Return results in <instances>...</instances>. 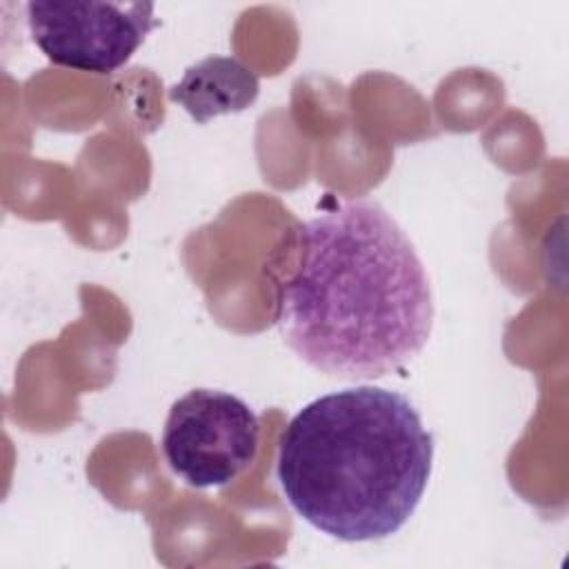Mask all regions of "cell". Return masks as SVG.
<instances>
[{
	"label": "cell",
	"instance_id": "obj_1",
	"mask_svg": "<svg viewBox=\"0 0 569 569\" xmlns=\"http://www.w3.org/2000/svg\"><path fill=\"white\" fill-rule=\"evenodd\" d=\"M276 325L316 371L380 378L416 358L431 336L429 276L380 202L347 200L300 227V262L280 287Z\"/></svg>",
	"mask_w": 569,
	"mask_h": 569
},
{
	"label": "cell",
	"instance_id": "obj_2",
	"mask_svg": "<svg viewBox=\"0 0 569 569\" xmlns=\"http://www.w3.org/2000/svg\"><path fill=\"white\" fill-rule=\"evenodd\" d=\"M433 436L411 400L360 385L305 405L278 440L276 476L293 511L318 531L367 542L396 533L416 511Z\"/></svg>",
	"mask_w": 569,
	"mask_h": 569
},
{
	"label": "cell",
	"instance_id": "obj_3",
	"mask_svg": "<svg viewBox=\"0 0 569 569\" xmlns=\"http://www.w3.org/2000/svg\"><path fill=\"white\" fill-rule=\"evenodd\" d=\"M160 445L169 469L184 485L224 487L253 465L260 422L233 393L191 389L171 405Z\"/></svg>",
	"mask_w": 569,
	"mask_h": 569
},
{
	"label": "cell",
	"instance_id": "obj_4",
	"mask_svg": "<svg viewBox=\"0 0 569 569\" xmlns=\"http://www.w3.org/2000/svg\"><path fill=\"white\" fill-rule=\"evenodd\" d=\"M36 47L60 67L113 73L153 29L151 2H29Z\"/></svg>",
	"mask_w": 569,
	"mask_h": 569
},
{
	"label": "cell",
	"instance_id": "obj_5",
	"mask_svg": "<svg viewBox=\"0 0 569 569\" xmlns=\"http://www.w3.org/2000/svg\"><path fill=\"white\" fill-rule=\"evenodd\" d=\"M260 93L258 76L231 56H207L187 67L182 78L169 89V98L178 102L198 124L216 116L244 111Z\"/></svg>",
	"mask_w": 569,
	"mask_h": 569
}]
</instances>
